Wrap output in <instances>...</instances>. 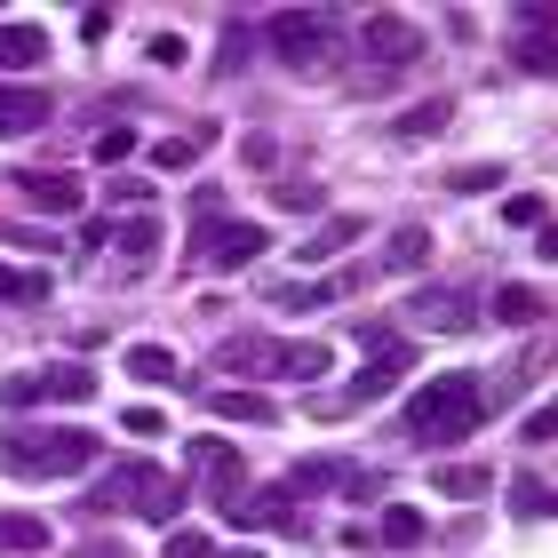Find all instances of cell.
I'll return each instance as SVG.
<instances>
[{
    "mask_svg": "<svg viewBox=\"0 0 558 558\" xmlns=\"http://www.w3.org/2000/svg\"><path fill=\"white\" fill-rule=\"evenodd\" d=\"M40 120H57V105H48V88H33V81H0V136H33Z\"/></svg>",
    "mask_w": 558,
    "mask_h": 558,
    "instance_id": "cell-12",
    "label": "cell"
},
{
    "mask_svg": "<svg viewBox=\"0 0 558 558\" xmlns=\"http://www.w3.org/2000/svg\"><path fill=\"white\" fill-rule=\"evenodd\" d=\"M543 312H550V295L526 288V279H502V288H495V319H502V327H535Z\"/></svg>",
    "mask_w": 558,
    "mask_h": 558,
    "instance_id": "cell-15",
    "label": "cell"
},
{
    "mask_svg": "<svg viewBox=\"0 0 558 558\" xmlns=\"http://www.w3.org/2000/svg\"><path fill=\"white\" fill-rule=\"evenodd\" d=\"M336 33H343L336 9H279V16H271V48H279L295 72H319L327 57H336Z\"/></svg>",
    "mask_w": 558,
    "mask_h": 558,
    "instance_id": "cell-5",
    "label": "cell"
},
{
    "mask_svg": "<svg viewBox=\"0 0 558 558\" xmlns=\"http://www.w3.org/2000/svg\"><path fill=\"white\" fill-rule=\"evenodd\" d=\"M120 367H129L136 384H184V375H175V351H160V343H129Z\"/></svg>",
    "mask_w": 558,
    "mask_h": 558,
    "instance_id": "cell-24",
    "label": "cell"
},
{
    "mask_svg": "<svg viewBox=\"0 0 558 558\" xmlns=\"http://www.w3.org/2000/svg\"><path fill=\"white\" fill-rule=\"evenodd\" d=\"M430 487H439L447 502H478V495L495 487V478L478 471V463H439V471H430Z\"/></svg>",
    "mask_w": 558,
    "mask_h": 558,
    "instance_id": "cell-21",
    "label": "cell"
},
{
    "mask_svg": "<svg viewBox=\"0 0 558 558\" xmlns=\"http://www.w3.org/2000/svg\"><path fill=\"white\" fill-rule=\"evenodd\" d=\"M271 360H279V343H271V336H232V343L216 351V367H223V375H271Z\"/></svg>",
    "mask_w": 558,
    "mask_h": 558,
    "instance_id": "cell-16",
    "label": "cell"
},
{
    "mask_svg": "<svg viewBox=\"0 0 558 558\" xmlns=\"http://www.w3.org/2000/svg\"><path fill=\"white\" fill-rule=\"evenodd\" d=\"M81 558H120V550H112V543H88V550H81Z\"/></svg>",
    "mask_w": 558,
    "mask_h": 558,
    "instance_id": "cell-38",
    "label": "cell"
},
{
    "mask_svg": "<svg viewBox=\"0 0 558 558\" xmlns=\"http://www.w3.org/2000/svg\"><path fill=\"white\" fill-rule=\"evenodd\" d=\"M264 223H247V216H208V223H199V232H192V247H184V256L199 264V271H247V264H256L264 256Z\"/></svg>",
    "mask_w": 558,
    "mask_h": 558,
    "instance_id": "cell-6",
    "label": "cell"
},
{
    "mask_svg": "<svg viewBox=\"0 0 558 558\" xmlns=\"http://www.w3.org/2000/svg\"><path fill=\"white\" fill-rule=\"evenodd\" d=\"M96 454H105V439L81 423H9L0 430V471H16V478H72Z\"/></svg>",
    "mask_w": 558,
    "mask_h": 558,
    "instance_id": "cell-1",
    "label": "cell"
},
{
    "mask_svg": "<svg viewBox=\"0 0 558 558\" xmlns=\"http://www.w3.org/2000/svg\"><path fill=\"white\" fill-rule=\"evenodd\" d=\"M343 463H295V478H288V495H319V487H343Z\"/></svg>",
    "mask_w": 558,
    "mask_h": 558,
    "instance_id": "cell-31",
    "label": "cell"
},
{
    "mask_svg": "<svg viewBox=\"0 0 558 558\" xmlns=\"http://www.w3.org/2000/svg\"><path fill=\"white\" fill-rule=\"evenodd\" d=\"M408 312H415V327H439V336H463V327L478 319V312H471V303L454 295V288H423V295L408 303Z\"/></svg>",
    "mask_w": 558,
    "mask_h": 558,
    "instance_id": "cell-13",
    "label": "cell"
},
{
    "mask_svg": "<svg viewBox=\"0 0 558 558\" xmlns=\"http://www.w3.org/2000/svg\"><path fill=\"white\" fill-rule=\"evenodd\" d=\"M384 264H391V271H423V264H430V232H423V223H399L391 247H384Z\"/></svg>",
    "mask_w": 558,
    "mask_h": 558,
    "instance_id": "cell-25",
    "label": "cell"
},
{
    "mask_svg": "<svg viewBox=\"0 0 558 558\" xmlns=\"http://www.w3.org/2000/svg\"><path fill=\"white\" fill-rule=\"evenodd\" d=\"M48 57V33L40 24H0V72H33Z\"/></svg>",
    "mask_w": 558,
    "mask_h": 558,
    "instance_id": "cell-17",
    "label": "cell"
},
{
    "mask_svg": "<svg viewBox=\"0 0 558 558\" xmlns=\"http://www.w3.org/2000/svg\"><path fill=\"white\" fill-rule=\"evenodd\" d=\"M271 199H279V208H295V216H312V208H319V184H303V175H279Z\"/></svg>",
    "mask_w": 558,
    "mask_h": 558,
    "instance_id": "cell-33",
    "label": "cell"
},
{
    "mask_svg": "<svg viewBox=\"0 0 558 558\" xmlns=\"http://www.w3.org/2000/svg\"><path fill=\"white\" fill-rule=\"evenodd\" d=\"M88 399H96V375H88L81 360H64V367H24V375L0 384V408H9V415H24V408H88Z\"/></svg>",
    "mask_w": 558,
    "mask_h": 558,
    "instance_id": "cell-4",
    "label": "cell"
},
{
    "mask_svg": "<svg viewBox=\"0 0 558 558\" xmlns=\"http://www.w3.org/2000/svg\"><path fill=\"white\" fill-rule=\"evenodd\" d=\"M48 295V271H9L0 264V303H40Z\"/></svg>",
    "mask_w": 558,
    "mask_h": 558,
    "instance_id": "cell-30",
    "label": "cell"
},
{
    "mask_svg": "<svg viewBox=\"0 0 558 558\" xmlns=\"http://www.w3.org/2000/svg\"><path fill=\"white\" fill-rule=\"evenodd\" d=\"M367 535H375V543H384V550H415V543H423V511H408V502H391V511H384V519H375V526H367Z\"/></svg>",
    "mask_w": 558,
    "mask_h": 558,
    "instance_id": "cell-22",
    "label": "cell"
},
{
    "mask_svg": "<svg viewBox=\"0 0 558 558\" xmlns=\"http://www.w3.org/2000/svg\"><path fill=\"white\" fill-rule=\"evenodd\" d=\"M129 151H136V129H105V136H96V160H105V168H120Z\"/></svg>",
    "mask_w": 558,
    "mask_h": 558,
    "instance_id": "cell-34",
    "label": "cell"
},
{
    "mask_svg": "<svg viewBox=\"0 0 558 558\" xmlns=\"http://www.w3.org/2000/svg\"><path fill=\"white\" fill-rule=\"evenodd\" d=\"M81 511H88V519L136 511V519H151V526H175V511H184V487H175L168 471H151V463H120V471H105V478L81 495Z\"/></svg>",
    "mask_w": 558,
    "mask_h": 558,
    "instance_id": "cell-3",
    "label": "cell"
},
{
    "mask_svg": "<svg viewBox=\"0 0 558 558\" xmlns=\"http://www.w3.org/2000/svg\"><path fill=\"white\" fill-rule=\"evenodd\" d=\"M223 519H232V526H264V535H295V526H303V511H295V495H288V487L232 495V502H223Z\"/></svg>",
    "mask_w": 558,
    "mask_h": 558,
    "instance_id": "cell-8",
    "label": "cell"
},
{
    "mask_svg": "<svg viewBox=\"0 0 558 558\" xmlns=\"http://www.w3.org/2000/svg\"><path fill=\"white\" fill-rule=\"evenodd\" d=\"M112 199H129V208H144V199H151V184H144V175H120V184H112Z\"/></svg>",
    "mask_w": 558,
    "mask_h": 558,
    "instance_id": "cell-37",
    "label": "cell"
},
{
    "mask_svg": "<svg viewBox=\"0 0 558 558\" xmlns=\"http://www.w3.org/2000/svg\"><path fill=\"white\" fill-rule=\"evenodd\" d=\"M184 463H192V478H199L216 502L240 495V447H232V439H184Z\"/></svg>",
    "mask_w": 558,
    "mask_h": 558,
    "instance_id": "cell-9",
    "label": "cell"
},
{
    "mask_svg": "<svg viewBox=\"0 0 558 558\" xmlns=\"http://www.w3.org/2000/svg\"><path fill=\"white\" fill-rule=\"evenodd\" d=\"M478 423H487V384L478 375H430L408 399V439H423V447H454Z\"/></svg>",
    "mask_w": 558,
    "mask_h": 558,
    "instance_id": "cell-2",
    "label": "cell"
},
{
    "mask_svg": "<svg viewBox=\"0 0 558 558\" xmlns=\"http://www.w3.org/2000/svg\"><path fill=\"white\" fill-rule=\"evenodd\" d=\"M519 64L526 72H550V9H519Z\"/></svg>",
    "mask_w": 558,
    "mask_h": 558,
    "instance_id": "cell-23",
    "label": "cell"
},
{
    "mask_svg": "<svg viewBox=\"0 0 558 558\" xmlns=\"http://www.w3.org/2000/svg\"><path fill=\"white\" fill-rule=\"evenodd\" d=\"M168 558H208V535H199V526H175V535H168Z\"/></svg>",
    "mask_w": 558,
    "mask_h": 558,
    "instance_id": "cell-36",
    "label": "cell"
},
{
    "mask_svg": "<svg viewBox=\"0 0 558 558\" xmlns=\"http://www.w3.org/2000/svg\"><path fill=\"white\" fill-rule=\"evenodd\" d=\"M208 408H216V423H279V408H271V399L264 391H240V384H223V391H208Z\"/></svg>",
    "mask_w": 558,
    "mask_h": 558,
    "instance_id": "cell-14",
    "label": "cell"
},
{
    "mask_svg": "<svg viewBox=\"0 0 558 558\" xmlns=\"http://www.w3.org/2000/svg\"><path fill=\"white\" fill-rule=\"evenodd\" d=\"M511 511H519V519H550V478H543V471H519V478H511Z\"/></svg>",
    "mask_w": 558,
    "mask_h": 558,
    "instance_id": "cell-28",
    "label": "cell"
},
{
    "mask_svg": "<svg viewBox=\"0 0 558 558\" xmlns=\"http://www.w3.org/2000/svg\"><path fill=\"white\" fill-rule=\"evenodd\" d=\"M208 144H216V129H208V120H199V129H184V136H160V144H151V168H160V175H175V168H192Z\"/></svg>",
    "mask_w": 558,
    "mask_h": 558,
    "instance_id": "cell-19",
    "label": "cell"
},
{
    "mask_svg": "<svg viewBox=\"0 0 558 558\" xmlns=\"http://www.w3.org/2000/svg\"><path fill=\"white\" fill-rule=\"evenodd\" d=\"M415 367V351L408 343H384V351H367V375H351V391H336L343 408H367V399H384V391H399V375Z\"/></svg>",
    "mask_w": 558,
    "mask_h": 558,
    "instance_id": "cell-10",
    "label": "cell"
},
{
    "mask_svg": "<svg viewBox=\"0 0 558 558\" xmlns=\"http://www.w3.org/2000/svg\"><path fill=\"white\" fill-rule=\"evenodd\" d=\"M502 223H526V232H543V223H550L543 192H511V199H502Z\"/></svg>",
    "mask_w": 558,
    "mask_h": 558,
    "instance_id": "cell-32",
    "label": "cell"
},
{
    "mask_svg": "<svg viewBox=\"0 0 558 558\" xmlns=\"http://www.w3.org/2000/svg\"><path fill=\"white\" fill-rule=\"evenodd\" d=\"M0 550H48V519H33V511H0Z\"/></svg>",
    "mask_w": 558,
    "mask_h": 558,
    "instance_id": "cell-26",
    "label": "cell"
},
{
    "mask_svg": "<svg viewBox=\"0 0 558 558\" xmlns=\"http://www.w3.org/2000/svg\"><path fill=\"white\" fill-rule=\"evenodd\" d=\"M351 240H360V216H327L319 232H312V240L295 247V256H303V264H327V256H343Z\"/></svg>",
    "mask_w": 558,
    "mask_h": 558,
    "instance_id": "cell-20",
    "label": "cell"
},
{
    "mask_svg": "<svg viewBox=\"0 0 558 558\" xmlns=\"http://www.w3.org/2000/svg\"><path fill=\"white\" fill-rule=\"evenodd\" d=\"M351 288V279H319V288H271V303L279 312H319V303H336Z\"/></svg>",
    "mask_w": 558,
    "mask_h": 558,
    "instance_id": "cell-29",
    "label": "cell"
},
{
    "mask_svg": "<svg viewBox=\"0 0 558 558\" xmlns=\"http://www.w3.org/2000/svg\"><path fill=\"white\" fill-rule=\"evenodd\" d=\"M360 40H367L375 64H415V57H423V33H415L408 16H391V9H375V16L360 24Z\"/></svg>",
    "mask_w": 558,
    "mask_h": 558,
    "instance_id": "cell-11",
    "label": "cell"
},
{
    "mask_svg": "<svg viewBox=\"0 0 558 558\" xmlns=\"http://www.w3.org/2000/svg\"><path fill=\"white\" fill-rule=\"evenodd\" d=\"M487 184H502V168H454L447 175V192H487Z\"/></svg>",
    "mask_w": 558,
    "mask_h": 558,
    "instance_id": "cell-35",
    "label": "cell"
},
{
    "mask_svg": "<svg viewBox=\"0 0 558 558\" xmlns=\"http://www.w3.org/2000/svg\"><path fill=\"white\" fill-rule=\"evenodd\" d=\"M447 120H454V105H447V96H423V105H415L408 120H399V136H408V144H423V136H439Z\"/></svg>",
    "mask_w": 558,
    "mask_h": 558,
    "instance_id": "cell-27",
    "label": "cell"
},
{
    "mask_svg": "<svg viewBox=\"0 0 558 558\" xmlns=\"http://www.w3.org/2000/svg\"><path fill=\"white\" fill-rule=\"evenodd\" d=\"M105 240H120V256H129V271H144L151 256H160V216H129V223H112Z\"/></svg>",
    "mask_w": 558,
    "mask_h": 558,
    "instance_id": "cell-18",
    "label": "cell"
},
{
    "mask_svg": "<svg viewBox=\"0 0 558 558\" xmlns=\"http://www.w3.org/2000/svg\"><path fill=\"white\" fill-rule=\"evenodd\" d=\"M9 184H16L24 208H40V216H81V199H88V184L72 168H16Z\"/></svg>",
    "mask_w": 558,
    "mask_h": 558,
    "instance_id": "cell-7",
    "label": "cell"
}]
</instances>
